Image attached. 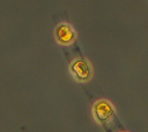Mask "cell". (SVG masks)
Returning <instances> with one entry per match:
<instances>
[{
    "instance_id": "cell-2",
    "label": "cell",
    "mask_w": 148,
    "mask_h": 132,
    "mask_svg": "<svg viewBox=\"0 0 148 132\" xmlns=\"http://www.w3.org/2000/svg\"><path fill=\"white\" fill-rule=\"evenodd\" d=\"M76 76L82 80L88 79L91 75V68L89 65L84 60H79L73 67Z\"/></svg>"
},
{
    "instance_id": "cell-1",
    "label": "cell",
    "mask_w": 148,
    "mask_h": 132,
    "mask_svg": "<svg viewBox=\"0 0 148 132\" xmlns=\"http://www.w3.org/2000/svg\"><path fill=\"white\" fill-rule=\"evenodd\" d=\"M94 111L97 120L101 123H105L109 121L114 113L112 105L105 100H101L97 102Z\"/></svg>"
}]
</instances>
